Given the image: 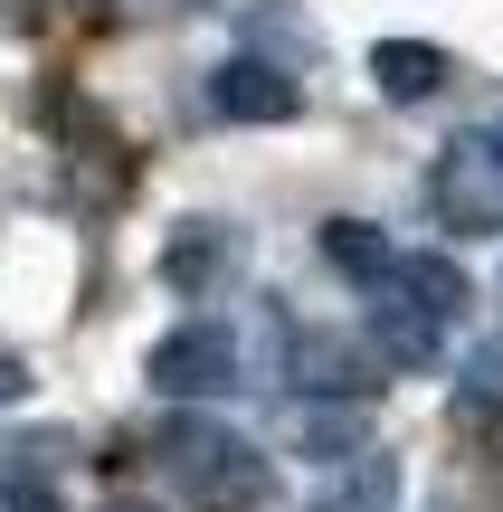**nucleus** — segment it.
I'll return each mask as SVG.
<instances>
[{"instance_id":"nucleus-1","label":"nucleus","mask_w":503,"mask_h":512,"mask_svg":"<svg viewBox=\"0 0 503 512\" xmlns=\"http://www.w3.org/2000/svg\"><path fill=\"white\" fill-rule=\"evenodd\" d=\"M162 465H171L190 512H276V456H257L247 437H228L200 408L162 418Z\"/></svg>"},{"instance_id":"nucleus-2","label":"nucleus","mask_w":503,"mask_h":512,"mask_svg":"<svg viewBox=\"0 0 503 512\" xmlns=\"http://www.w3.org/2000/svg\"><path fill=\"white\" fill-rule=\"evenodd\" d=\"M428 209L447 238H503V143L494 133H456L428 162Z\"/></svg>"},{"instance_id":"nucleus-3","label":"nucleus","mask_w":503,"mask_h":512,"mask_svg":"<svg viewBox=\"0 0 503 512\" xmlns=\"http://www.w3.org/2000/svg\"><path fill=\"white\" fill-rule=\"evenodd\" d=\"M276 380H295V399H361V408H371V399H380V380H390V361H380L361 332L304 323V332H285Z\"/></svg>"},{"instance_id":"nucleus-4","label":"nucleus","mask_w":503,"mask_h":512,"mask_svg":"<svg viewBox=\"0 0 503 512\" xmlns=\"http://www.w3.org/2000/svg\"><path fill=\"white\" fill-rule=\"evenodd\" d=\"M238 380H247V351H238L228 323H181V332L152 342V389H162V408H209Z\"/></svg>"},{"instance_id":"nucleus-5","label":"nucleus","mask_w":503,"mask_h":512,"mask_svg":"<svg viewBox=\"0 0 503 512\" xmlns=\"http://www.w3.org/2000/svg\"><path fill=\"white\" fill-rule=\"evenodd\" d=\"M238 275H247V228H228V219H171L162 285L181 294V304H219Z\"/></svg>"},{"instance_id":"nucleus-6","label":"nucleus","mask_w":503,"mask_h":512,"mask_svg":"<svg viewBox=\"0 0 503 512\" xmlns=\"http://www.w3.org/2000/svg\"><path fill=\"white\" fill-rule=\"evenodd\" d=\"M209 105H219L228 124H295V114H304V86H295V67H285V57L238 48L219 76H209Z\"/></svg>"},{"instance_id":"nucleus-7","label":"nucleus","mask_w":503,"mask_h":512,"mask_svg":"<svg viewBox=\"0 0 503 512\" xmlns=\"http://www.w3.org/2000/svg\"><path fill=\"white\" fill-rule=\"evenodd\" d=\"M361 446H371V408L361 399H295L285 408V456H304V465H352Z\"/></svg>"},{"instance_id":"nucleus-8","label":"nucleus","mask_w":503,"mask_h":512,"mask_svg":"<svg viewBox=\"0 0 503 512\" xmlns=\"http://www.w3.org/2000/svg\"><path fill=\"white\" fill-rule=\"evenodd\" d=\"M371 351H380L390 370H437V361H447V323L418 313L399 285H380V294H371Z\"/></svg>"},{"instance_id":"nucleus-9","label":"nucleus","mask_w":503,"mask_h":512,"mask_svg":"<svg viewBox=\"0 0 503 512\" xmlns=\"http://www.w3.org/2000/svg\"><path fill=\"white\" fill-rule=\"evenodd\" d=\"M314 256L342 275V285H361V294H380V285L399 275V247L380 238L371 219H323V228H314Z\"/></svg>"},{"instance_id":"nucleus-10","label":"nucleus","mask_w":503,"mask_h":512,"mask_svg":"<svg viewBox=\"0 0 503 512\" xmlns=\"http://www.w3.org/2000/svg\"><path fill=\"white\" fill-rule=\"evenodd\" d=\"M371 86L390 95V105H428V95L447 86V48H428V38H380L371 48Z\"/></svg>"},{"instance_id":"nucleus-11","label":"nucleus","mask_w":503,"mask_h":512,"mask_svg":"<svg viewBox=\"0 0 503 512\" xmlns=\"http://www.w3.org/2000/svg\"><path fill=\"white\" fill-rule=\"evenodd\" d=\"M323 512H399V456L390 446H361L352 465L323 475Z\"/></svg>"},{"instance_id":"nucleus-12","label":"nucleus","mask_w":503,"mask_h":512,"mask_svg":"<svg viewBox=\"0 0 503 512\" xmlns=\"http://www.w3.org/2000/svg\"><path fill=\"white\" fill-rule=\"evenodd\" d=\"M390 285L409 294L418 313H437L447 332L475 313V285H466V266H456V256H399V275H390Z\"/></svg>"},{"instance_id":"nucleus-13","label":"nucleus","mask_w":503,"mask_h":512,"mask_svg":"<svg viewBox=\"0 0 503 512\" xmlns=\"http://www.w3.org/2000/svg\"><path fill=\"white\" fill-rule=\"evenodd\" d=\"M456 418H503V332H485L456 361Z\"/></svg>"},{"instance_id":"nucleus-14","label":"nucleus","mask_w":503,"mask_h":512,"mask_svg":"<svg viewBox=\"0 0 503 512\" xmlns=\"http://www.w3.org/2000/svg\"><path fill=\"white\" fill-rule=\"evenodd\" d=\"M57 465H67V437H57V427H38V437H10V446H0V475H38V484H57Z\"/></svg>"},{"instance_id":"nucleus-15","label":"nucleus","mask_w":503,"mask_h":512,"mask_svg":"<svg viewBox=\"0 0 503 512\" xmlns=\"http://www.w3.org/2000/svg\"><path fill=\"white\" fill-rule=\"evenodd\" d=\"M0 512H67V494L38 475H0Z\"/></svg>"},{"instance_id":"nucleus-16","label":"nucleus","mask_w":503,"mask_h":512,"mask_svg":"<svg viewBox=\"0 0 503 512\" xmlns=\"http://www.w3.org/2000/svg\"><path fill=\"white\" fill-rule=\"evenodd\" d=\"M29 389H38L29 351H10V342H0V408H19V399H29Z\"/></svg>"},{"instance_id":"nucleus-17","label":"nucleus","mask_w":503,"mask_h":512,"mask_svg":"<svg viewBox=\"0 0 503 512\" xmlns=\"http://www.w3.org/2000/svg\"><path fill=\"white\" fill-rule=\"evenodd\" d=\"M105 512H152V503H133V494H124V503H105Z\"/></svg>"},{"instance_id":"nucleus-18","label":"nucleus","mask_w":503,"mask_h":512,"mask_svg":"<svg viewBox=\"0 0 503 512\" xmlns=\"http://www.w3.org/2000/svg\"><path fill=\"white\" fill-rule=\"evenodd\" d=\"M494 143H503V114H494Z\"/></svg>"},{"instance_id":"nucleus-19","label":"nucleus","mask_w":503,"mask_h":512,"mask_svg":"<svg viewBox=\"0 0 503 512\" xmlns=\"http://www.w3.org/2000/svg\"><path fill=\"white\" fill-rule=\"evenodd\" d=\"M314 512H323V503H314Z\"/></svg>"}]
</instances>
